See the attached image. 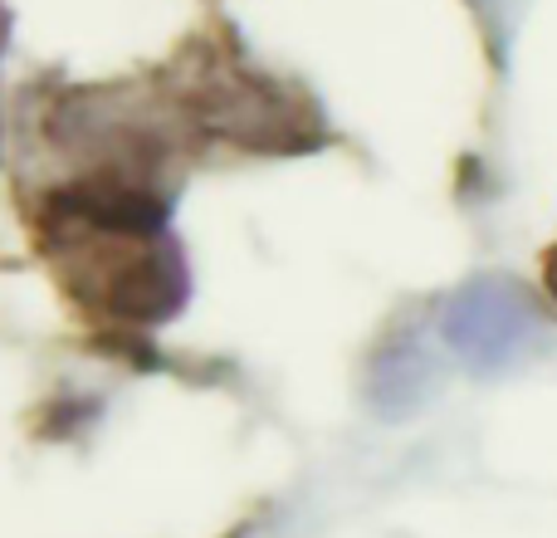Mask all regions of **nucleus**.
I'll list each match as a JSON object with an SVG mask.
<instances>
[{
    "label": "nucleus",
    "instance_id": "1",
    "mask_svg": "<svg viewBox=\"0 0 557 538\" xmlns=\"http://www.w3.org/2000/svg\"><path fill=\"white\" fill-rule=\"evenodd\" d=\"M523 328H529V308L509 289H474V294H465L455 304V318H450L455 343L470 357H480V363L484 357L490 363L504 357L523 338Z\"/></svg>",
    "mask_w": 557,
    "mask_h": 538
},
{
    "label": "nucleus",
    "instance_id": "2",
    "mask_svg": "<svg viewBox=\"0 0 557 538\" xmlns=\"http://www.w3.org/2000/svg\"><path fill=\"white\" fill-rule=\"evenodd\" d=\"M548 284H553V294H557V250H553V260H548Z\"/></svg>",
    "mask_w": 557,
    "mask_h": 538
}]
</instances>
